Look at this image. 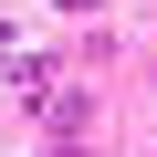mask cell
Listing matches in <instances>:
<instances>
[{"label": "cell", "instance_id": "obj_2", "mask_svg": "<svg viewBox=\"0 0 157 157\" xmlns=\"http://www.w3.org/2000/svg\"><path fill=\"white\" fill-rule=\"evenodd\" d=\"M52 157H84V147H52Z\"/></svg>", "mask_w": 157, "mask_h": 157}, {"label": "cell", "instance_id": "obj_1", "mask_svg": "<svg viewBox=\"0 0 157 157\" xmlns=\"http://www.w3.org/2000/svg\"><path fill=\"white\" fill-rule=\"evenodd\" d=\"M63 11H94V0H63Z\"/></svg>", "mask_w": 157, "mask_h": 157}]
</instances>
